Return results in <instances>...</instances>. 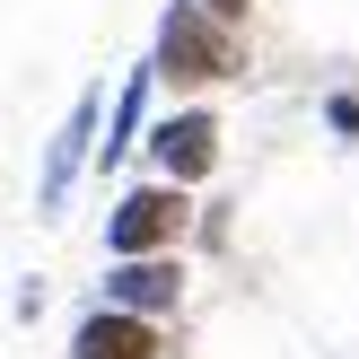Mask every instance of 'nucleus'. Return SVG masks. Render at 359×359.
Masks as SVG:
<instances>
[{"label":"nucleus","mask_w":359,"mask_h":359,"mask_svg":"<svg viewBox=\"0 0 359 359\" xmlns=\"http://www.w3.org/2000/svg\"><path fill=\"white\" fill-rule=\"evenodd\" d=\"M228 70H237V27H219L202 0H167V18H158V79L210 88Z\"/></svg>","instance_id":"1"},{"label":"nucleus","mask_w":359,"mask_h":359,"mask_svg":"<svg viewBox=\"0 0 359 359\" xmlns=\"http://www.w3.org/2000/svg\"><path fill=\"white\" fill-rule=\"evenodd\" d=\"M184 184H132L114 210H105V255L114 263H158L175 237H184Z\"/></svg>","instance_id":"2"},{"label":"nucleus","mask_w":359,"mask_h":359,"mask_svg":"<svg viewBox=\"0 0 359 359\" xmlns=\"http://www.w3.org/2000/svg\"><path fill=\"white\" fill-rule=\"evenodd\" d=\"M97 114H114V105H105V88H79V97H70V114H62V132L44 140V167H35V210H44V219L70 202L79 167L105 149V140H97Z\"/></svg>","instance_id":"3"},{"label":"nucleus","mask_w":359,"mask_h":359,"mask_svg":"<svg viewBox=\"0 0 359 359\" xmlns=\"http://www.w3.org/2000/svg\"><path fill=\"white\" fill-rule=\"evenodd\" d=\"M149 158H158V184H202V175L219 167V114H202V105L167 114L149 132Z\"/></svg>","instance_id":"4"},{"label":"nucleus","mask_w":359,"mask_h":359,"mask_svg":"<svg viewBox=\"0 0 359 359\" xmlns=\"http://www.w3.org/2000/svg\"><path fill=\"white\" fill-rule=\"evenodd\" d=\"M175 298H184L175 255H158V263H114V272H105V307H123V316H175Z\"/></svg>","instance_id":"5"},{"label":"nucleus","mask_w":359,"mask_h":359,"mask_svg":"<svg viewBox=\"0 0 359 359\" xmlns=\"http://www.w3.org/2000/svg\"><path fill=\"white\" fill-rule=\"evenodd\" d=\"M70 359H158V333H149V316L88 307L79 333H70Z\"/></svg>","instance_id":"6"},{"label":"nucleus","mask_w":359,"mask_h":359,"mask_svg":"<svg viewBox=\"0 0 359 359\" xmlns=\"http://www.w3.org/2000/svg\"><path fill=\"white\" fill-rule=\"evenodd\" d=\"M149 79H158V62L123 70V97H114V114H105V149H97V167H114V158L132 149V132H140V105H149Z\"/></svg>","instance_id":"7"},{"label":"nucleus","mask_w":359,"mask_h":359,"mask_svg":"<svg viewBox=\"0 0 359 359\" xmlns=\"http://www.w3.org/2000/svg\"><path fill=\"white\" fill-rule=\"evenodd\" d=\"M325 123H333V132H351V140H359V97H325Z\"/></svg>","instance_id":"8"},{"label":"nucleus","mask_w":359,"mask_h":359,"mask_svg":"<svg viewBox=\"0 0 359 359\" xmlns=\"http://www.w3.org/2000/svg\"><path fill=\"white\" fill-rule=\"evenodd\" d=\"M202 9L219 18V27H237V18H245V0H202Z\"/></svg>","instance_id":"9"}]
</instances>
